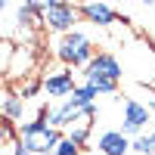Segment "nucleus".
<instances>
[{
  "mask_svg": "<svg viewBox=\"0 0 155 155\" xmlns=\"http://www.w3.org/2000/svg\"><path fill=\"white\" fill-rule=\"evenodd\" d=\"M47 115H37L34 121H25L19 127V143L28 149L31 155H50V152L59 146V140H62V134L47 124Z\"/></svg>",
  "mask_w": 155,
  "mask_h": 155,
  "instance_id": "nucleus-1",
  "label": "nucleus"
},
{
  "mask_svg": "<svg viewBox=\"0 0 155 155\" xmlns=\"http://www.w3.org/2000/svg\"><path fill=\"white\" fill-rule=\"evenodd\" d=\"M56 59L62 62V65H87L90 59H93V41H90L87 34L81 31H68V34H59L56 41Z\"/></svg>",
  "mask_w": 155,
  "mask_h": 155,
  "instance_id": "nucleus-2",
  "label": "nucleus"
},
{
  "mask_svg": "<svg viewBox=\"0 0 155 155\" xmlns=\"http://www.w3.org/2000/svg\"><path fill=\"white\" fill-rule=\"evenodd\" d=\"M74 22H78V6L74 3H62V0H50L47 9H44V19H41V25H47L56 34L74 31Z\"/></svg>",
  "mask_w": 155,
  "mask_h": 155,
  "instance_id": "nucleus-3",
  "label": "nucleus"
},
{
  "mask_svg": "<svg viewBox=\"0 0 155 155\" xmlns=\"http://www.w3.org/2000/svg\"><path fill=\"white\" fill-rule=\"evenodd\" d=\"M152 121V112L146 109V102L140 99H124V118H121V134L130 140V137H140L143 127Z\"/></svg>",
  "mask_w": 155,
  "mask_h": 155,
  "instance_id": "nucleus-4",
  "label": "nucleus"
},
{
  "mask_svg": "<svg viewBox=\"0 0 155 155\" xmlns=\"http://www.w3.org/2000/svg\"><path fill=\"white\" fill-rule=\"evenodd\" d=\"M87 81H121V62L112 53H93V59L87 62Z\"/></svg>",
  "mask_w": 155,
  "mask_h": 155,
  "instance_id": "nucleus-5",
  "label": "nucleus"
},
{
  "mask_svg": "<svg viewBox=\"0 0 155 155\" xmlns=\"http://www.w3.org/2000/svg\"><path fill=\"white\" fill-rule=\"evenodd\" d=\"M74 74L68 68H62V71H53V74H47L44 81H41V90H47L50 96H71V90H74Z\"/></svg>",
  "mask_w": 155,
  "mask_h": 155,
  "instance_id": "nucleus-6",
  "label": "nucleus"
},
{
  "mask_svg": "<svg viewBox=\"0 0 155 155\" xmlns=\"http://www.w3.org/2000/svg\"><path fill=\"white\" fill-rule=\"evenodd\" d=\"M78 16H84L90 25H99V28H109L112 22H118L115 9L106 6V3H81L78 6Z\"/></svg>",
  "mask_w": 155,
  "mask_h": 155,
  "instance_id": "nucleus-7",
  "label": "nucleus"
},
{
  "mask_svg": "<svg viewBox=\"0 0 155 155\" xmlns=\"http://www.w3.org/2000/svg\"><path fill=\"white\" fill-rule=\"evenodd\" d=\"M96 152L99 155H127L130 152V140H127L121 130H106L96 143Z\"/></svg>",
  "mask_w": 155,
  "mask_h": 155,
  "instance_id": "nucleus-8",
  "label": "nucleus"
},
{
  "mask_svg": "<svg viewBox=\"0 0 155 155\" xmlns=\"http://www.w3.org/2000/svg\"><path fill=\"white\" fill-rule=\"evenodd\" d=\"M0 115L12 124V121H22L25 115V99L19 93H3V109H0Z\"/></svg>",
  "mask_w": 155,
  "mask_h": 155,
  "instance_id": "nucleus-9",
  "label": "nucleus"
},
{
  "mask_svg": "<svg viewBox=\"0 0 155 155\" xmlns=\"http://www.w3.org/2000/svg\"><path fill=\"white\" fill-rule=\"evenodd\" d=\"M96 96H99V93H96V90L90 87V84H81V87H74V90H71V96H68L65 102H68L71 109H78V112H81V109H87V106H93V102H96Z\"/></svg>",
  "mask_w": 155,
  "mask_h": 155,
  "instance_id": "nucleus-10",
  "label": "nucleus"
},
{
  "mask_svg": "<svg viewBox=\"0 0 155 155\" xmlns=\"http://www.w3.org/2000/svg\"><path fill=\"white\" fill-rule=\"evenodd\" d=\"M62 137H68L74 146H84V143H87V137H90V121H87V118L74 121V124L68 127V134H62Z\"/></svg>",
  "mask_w": 155,
  "mask_h": 155,
  "instance_id": "nucleus-11",
  "label": "nucleus"
},
{
  "mask_svg": "<svg viewBox=\"0 0 155 155\" xmlns=\"http://www.w3.org/2000/svg\"><path fill=\"white\" fill-rule=\"evenodd\" d=\"M130 149H134L137 155H155V146H152L149 134H140V137H134V140H130Z\"/></svg>",
  "mask_w": 155,
  "mask_h": 155,
  "instance_id": "nucleus-12",
  "label": "nucleus"
},
{
  "mask_svg": "<svg viewBox=\"0 0 155 155\" xmlns=\"http://www.w3.org/2000/svg\"><path fill=\"white\" fill-rule=\"evenodd\" d=\"M12 53H16V47L6 44V41H0V71H9V65H12Z\"/></svg>",
  "mask_w": 155,
  "mask_h": 155,
  "instance_id": "nucleus-13",
  "label": "nucleus"
},
{
  "mask_svg": "<svg viewBox=\"0 0 155 155\" xmlns=\"http://www.w3.org/2000/svg\"><path fill=\"white\" fill-rule=\"evenodd\" d=\"M9 140H19V134H16V127H12L3 115H0V146L3 143H9Z\"/></svg>",
  "mask_w": 155,
  "mask_h": 155,
  "instance_id": "nucleus-14",
  "label": "nucleus"
},
{
  "mask_svg": "<svg viewBox=\"0 0 155 155\" xmlns=\"http://www.w3.org/2000/svg\"><path fill=\"white\" fill-rule=\"evenodd\" d=\"M53 155H81V146H74L68 137H62V140H59V146L53 149Z\"/></svg>",
  "mask_w": 155,
  "mask_h": 155,
  "instance_id": "nucleus-15",
  "label": "nucleus"
},
{
  "mask_svg": "<svg viewBox=\"0 0 155 155\" xmlns=\"http://www.w3.org/2000/svg\"><path fill=\"white\" fill-rule=\"evenodd\" d=\"M37 90H41V81H37V78H28V81L22 84V90H19V96H22V99H31V96L37 93Z\"/></svg>",
  "mask_w": 155,
  "mask_h": 155,
  "instance_id": "nucleus-16",
  "label": "nucleus"
},
{
  "mask_svg": "<svg viewBox=\"0 0 155 155\" xmlns=\"http://www.w3.org/2000/svg\"><path fill=\"white\" fill-rule=\"evenodd\" d=\"M16 149H19V140H9V143L0 146V155H16Z\"/></svg>",
  "mask_w": 155,
  "mask_h": 155,
  "instance_id": "nucleus-17",
  "label": "nucleus"
},
{
  "mask_svg": "<svg viewBox=\"0 0 155 155\" xmlns=\"http://www.w3.org/2000/svg\"><path fill=\"white\" fill-rule=\"evenodd\" d=\"M6 9H9V3H3V0H0V16H3Z\"/></svg>",
  "mask_w": 155,
  "mask_h": 155,
  "instance_id": "nucleus-18",
  "label": "nucleus"
},
{
  "mask_svg": "<svg viewBox=\"0 0 155 155\" xmlns=\"http://www.w3.org/2000/svg\"><path fill=\"white\" fill-rule=\"evenodd\" d=\"M149 140H152V146H155V130H152V134H149Z\"/></svg>",
  "mask_w": 155,
  "mask_h": 155,
  "instance_id": "nucleus-19",
  "label": "nucleus"
},
{
  "mask_svg": "<svg viewBox=\"0 0 155 155\" xmlns=\"http://www.w3.org/2000/svg\"><path fill=\"white\" fill-rule=\"evenodd\" d=\"M0 99H3V81H0Z\"/></svg>",
  "mask_w": 155,
  "mask_h": 155,
  "instance_id": "nucleus-20",
  "label": "nucleus"
}]
</instances>
